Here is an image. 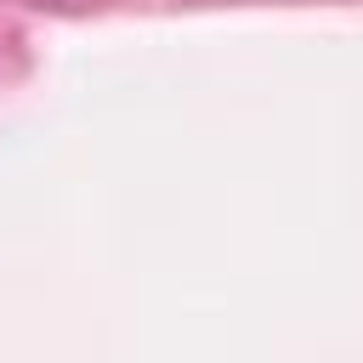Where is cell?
Wrapping results in <instances>:
<instances>
[]
</instances>
